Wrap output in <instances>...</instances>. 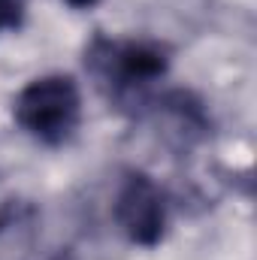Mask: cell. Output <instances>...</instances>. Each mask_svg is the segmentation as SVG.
<instances>
[{
    "instance_id": "5",
    "label": "cell",
    "mask_w": 257,
    "mask_h": 260,
    "mask_svg": "<svg viewBox=\"0 0 257 260\" xmlns=\"http://www.w3.org/2000/svg\"><path fill=\"white\" fill-rule=\"evenodd\" d=\"M73 9H91V6H97L100 0H67Z\"/></svg>"
},
{
    "instance_id": "1",
    "label": "cell",
    "mask_w": 257,
    "mask_h": 260,
    "mask_svg": "<svg viewBox=\"0 0 257 260\" xmlns=\"http://www.w3.org/2000/svg\"><path fill=\"white\" fill-rule=\"evenodd\" d=\"M15 124L40 142L58 145L73 136L82 118V94L73 76H40L27 82L12 103Z\"/></svg>"
},
{
    "instance_id": "4",
    "label": "cell",
    "mask_w": 257,
    "mask_h": 260,
    "mask_svg": "<svg viewBox=\"0 0 257 260\" xmlns=\"http://www.w3.org/2000/svg\"><path fill=\"white\" fill-rule=\"evenodd\" d=\"M24 3H27V0H0V30L21 24V18H24Z\"/></svg>"
},
{
    "instance_id": "2",
    "label": "cell",
    "mask_w": 257,
    "mask_h": 260,
    "mask_svg": "<svg viewBox=\"0 0 257 260\" xmlns=\"http://www.w3.org/2000/svg\"><path fill=\"white\" fill-rule=\"evenodd\" d=\"M88 67L100 82L112 85L121 94L157 82L167 73L170 58L157 43L145 40H127V43L94 40V46L88 49Z\"/></svg>"
},
{
    "instance_id": "3",
    "label": "cell",
    "mask_w": 257,
    "mask_h": 260,
    "mask_svg": "<svg viewBox=\"0 0 257 260\" xmlns=\"http://www.w3.org/2000/svg\"><path fill=\"white\" fill-rule=\"evenodd\" d=\"M115 221L136 245H157L167 227V203L145 173H130L115 197Z\"/></svg>"
}]
</instances>
